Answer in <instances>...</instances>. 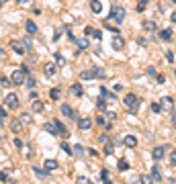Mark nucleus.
<instances>
[{
	"mask_svg": "<svg viewBox=\"0 0 176 184\" xmlns=\"http://www.w3.org/2000/svg\"><path fill=\"white\" fill-rule=\"evenodd\" d=\"M43 168H45L47 172H53V170H57V168H60V162H57V160H53V157H47V160L43 162Z\"/></svg>",
	"mask_w": 176,
	"mask_h": 184,
	"instance_id": "nucleus-6",
	"label": "nucleus"
},
{
	"mask_svg": "<svg viewBox=\"0 0 176 184\" xmlns=\"http://www.w3.org/2000/svg\"><path fill=\"white\" fill-rule=\"evenodd\" d=\"M164 153H166V147H164V145H158V147H154V151H152V157H154L156 162H160L164 157Z\"/></svg>",
	"mask_w": 176,
	"mask_h": 184,
	"instance_id": "nucleus-10",
	"label": "nucleus"
},
{
	"mask_svg": "<svg viewBox=\"0 0 176 184\" xmlns=\"http://www.w3.org/2000/svg\"><path fill=\"white\" fill-rule=\"evenodd\" d=\"M174 78H176V70H174Z\"/></svg>",
	"mask_w": 176,
	"mask_h": 184,
	"instance_id": "nucleus-62",
	"label": "nucleus"
},
{
	"mask_svg": "<svg viewBox=\"0 0 176 184\" xmlns=\"http://www.w3.org/2000/svg\"><path fill=\"white\" fill-rule=\"evenodd\" d=\"M92 31H94L92 27H86V29H84V33H86V37H88V35H92Z\"/></svg>",
	"mask_w": 176,
	"mask_h": 184,
	"instance_id": "nucleus-57",
	"label": "nucleus"
},
{
	"mask_svg": "<svg viewBox=\"0 0 176 184\" xmlns=\"http://www.w3.org/2000/svg\"><path fill=\"white\" fill-rule=\"evenodd\" d=\"M60 145H61V150L66 151V153H72V147H70V145H68V143H66V141H61Z\"/></svg>",
	"mask_w": 176,
	"mask_h": 184,
	"instance_id": "nucleus-44",
	"label": "nucleus"
},
{
	"mask_svg": "<svg viewBox=\"0 0 176 184\" xmlns=\"http://www.w3.org/2000/svg\"><path fill=\"white\" fill-rule=\"evenodd\" d=\"M25 84H27V88H31V90H33V88H35V78H33V76H27Z\"/></svg>",
	"mask_w": 176,
	"mask_h": 184,
	"instance_id": "nucleus-40",
	"label": "nucleus"
},
{
	"mask_svg": "<svg viewBox=\"0 0 176 184\" xmlns=\"http://www.w3.org/2000/svg\"><path fill=\"white\" fill-rule=\"evenodd\" d=\"M111 43H113V49H117V51H119V49H123V39H121V35H115Z\"/></svg>",
	"mask_w": 176,
	"mask_h": 184,
	"instance_id": "nucleus-22",
	"label": "nucleus"
},
{
	"mask_svg": "<svg viewBox=\"0 0 176 184\" xmlns=\"http://www.w3.org/2000/svg\"><path fill=\"white\" fill-rule=\"evenodd\" d=\"M43 129L47 131V133H51V135H60V131H57V127H55L53 123H45V125H43Z\"/></svg>",
	"mask_w": 176,
	"mask_h": 184,
	"instance_id": "nucleus-23",
	"label": "nucleus"
},
{
	"mask_svg": "<svg viewBox=\"0 0 176 184\" xmlns=\"http://www.w3.org/2000/svg\"><path fill=\"white\" fill-rule=\"evenodd\" d=\"M8 127H10V131H13V133H20V129H23V125H20L19 119H10Z\"/></svg>",
	"mask_w": 176,
	"mask_h": 184,
	"instance_id": "nucleus-13",
	"label": "nucleus"
},
{
	"mask_svg": "<svg viewBox=\"0 0 176 184\" xmlns=\"http://www.w3.org/2000/svg\"><path fill=\"white\" fill-rule=\"evenodd\" d=\"M98 141H101V143H107V141H108V137L102 133V135H98Z\"/></svg>",
	"mask_w": 176,
	"mask_h": 184,
	"instance_id": "nucleus-55",
	"label": "nucleus"
},
{
	"mask_svg": "<svg viewBox=\"0 0 176 184\" xmlns=\"http://www.w3.org/2000/svg\"><path fill=\"white\" fill-rule=\"evenodd\" d=\"M19 121H20V125H23V127H25V125H31V123H33V117L29 115V113H20Z\"/></svg>",
	"mask_w": 176,
	"mask_h": 184,
	"instance_id": "nucleus-20",
	"label": "nucleus"
},
{
	"mask_svg": "<svg viewBox=\"0 0 176 184\" xmlns=\"http://www.w3.org/2000/svg\"><path fill=\"white\" fill-rule=\"evenodd\" d=\"M64 31H66V27H55V31H53V41H57L64 35Z\"/></svg>",
	"mask_w": 176,
	"mask_h": 184,
	"instance_id": "nucleus-32",
	"label": "nucleus"
},
{
	"mask_svg": "<svg viewBox=\"0 0 176 184\" xmlns=\"http://www.w3.org/2000/svg\"><path fill=\"white\" fill-rule=\"evenodd\" d=\"M113 151H115V143L107 141L105 143V156H113Z\"/></svg>",
	"mask_w": 176,
	"mask_h": 184,
	"instance_id": "nucleus-31",
	"label": "nucleus"
},
{
	"mask_svg": "<svg viewBox=\"0 0 176 184\" xmlns=\"http://www.w3.org/2000/svg\"><path fill=\"white\" fill-rule=\"evenodd\" d=\"M76 184H92V182H90L86 176H78L76 178Z\"/></svg>",
	"mask_w": 176,
	"mask_h": 184,
	"instance_id": "nucleus-42",
	"label": "nucleus"
},
{
	"mask_svg": "<svg viewBox=\"0 0 176 184\" xmlns=\"http://www.w3.org/2000/svg\"><path fill=\"white\" fill-rule=\"evenodd\" d=\"M119 170H121V172L129 170V162H127V160H119Z\"/></svg>",
	"mask_w": 176,
	"mask_h": 184,
	"instance_id": "nucleus-39",
	"label": "nucleus"
},
{
	"mask_svg": "<svg viewBox=\"0 0 176 184\" xmlns=\"http://www.w3.org/2000/svg\"><path fill=\"white\" fill-rule=\"evenodd\" d=\"M102 115L107 117V121H108V123H113V121L117 119V115H115V113H111V110H102Z\"/></svg>",
	"mask_w": 176,
	"mask_h": 184,
	"instance_id": "nucleus-36",
	"label": "nucleus"
},
{
	"mask_svg": "<svg viewBox=\"0 0 176 184\" xmlns=\"http://www.w3.org/2000/svg\"><path fill=\"white\" fill-rule=\"evenodd\" d=\"M90 10L94 14H101L102 13V2L101 0H92V2H90Z\"/></svg>",
	"mask_w": 176,
	"mask_h": 184,
	"instance_id": "nucleus-18",
	"label": "nucleus"
},
{
	"mask_svg": "<svg viewBox=\"0 0 176 184\" xmlns=\"http://www.w3.org/2000/svg\"><path fill=\"white\" fill-rule=\"evenodd\" d=\"M172 2H174V4H176V0H172Z\"/></svg>",
	"mask_w": 176,
	"mask_h": 184,
	"instance_id": "nucleus-63",
	"label": "nucleus"
},
{
	"mask_svg": "<svg viewBox=\"0 0 176 184\" xmlns=\"http://www.w3.org/2000/svg\"><path fill=\"white\" fill-rule=\"evenodd\" d=\"M101 178H102V182H105V180H111V178H108V170H102L101 172Z\"/></svg>",
	"mask_w": 176,
	"mask_h": 184,
	"instance_id": "nucleus-48",
	"label": "nucleus"
},
{
	"mask_svg": "<svg viewBox=\"0 0 176 184\" xmlns=\"http://www.w3.org/2000/svg\"><path fill=\"white\" fill-rule=\"evenodd\" d=\"M94 121H96V125H101L102 129H108V131L113 129V125H111V123L107 121V117H105V115H98V117L94 119Z\"/></svg>",
	"mask_w": 176,
	"mask_h": 184,
	"instance_id": "nucleus-11",
	"label": "nucleus"
},
{
	"mask_svg": "<svg viewBox=\"0 0 176 184\" xmlns=\"http://www.w3.org/2000/svg\"><path fill=\"white\" fill-rule=\"evenodd\" d=\"M123 143H125L127 147H131V150H133V147H137V137L135 135H125Z\"/></svg>",
	"mask_w": 176,
	"mask_h": 184,
	"instance_id": "nucleus-14",
	"label": "nucleus"
},
{
	"mask_svg": "<svg viewBox=\"0 0 176 184\" xmlns=\"http://www.w3.org/2000/svg\"><path fill=\"white\" fill-rule=\"evenodd\" d=\"M0 180L2 182H8V172H0Z\"/></svg>",
	"mask_w": 176,
	"mask_h": 184,
	"instance_id": "nucleus-50",
	"label": "nucleus"
},
{
	"mask_svg": "<svg viewBox=\"0 0 176 184\" xmlns=\"http://www.w3.org/2000/svg\"><path fill=\"white\" fill-rule=\"evenodd\" d=\"M141 184H154V178L149 174H141Z\"/></svg>",
	"mask_w": 176,
	"mask_h": 184,
	"instance_id": "nucleus-38",
	"label": "nucleus"
},
{
	"mask_svg": "<svg viewBox=\"0 0 176 184\" xmlns=\"http://www.w3.org/2000/svg\"><path fill=\"white\" fill-rule=\"evenodd\" d=\"M152 113H158V115H160V113H162V104H160V102H152Z\"/></svg>",
	"mask_w": 176,
	"mask_h": 184,
	"instance_id": "nucleus-41",
	"label": "nucleus"
},
{
	"mask_svg": "<svg viewBox=\"0 0 176 184\" xmlns=\"http://www.w3.org/2000/svg\"><path fill=\"white\" fill-rule=\"evenodd\" d=\"M25 29H27V33H29V35H35L37 31H39V27L35 25V20H31V19L25 20Z\"/></svg>",
	"mask_w": 176,
	"mask_h": 184,
	"instance_id": "nucleus-12",
	"label": "nucleus"
},
{
	"mask_svg": "<svg viewBox=\"0 0 176 184\" xmlns=\"http://www.w3.org/2000/svg\"><path fill=\"white\" fill-rule=\"evenodd\" d=\"M60 96H61V88H51L49 90V98H51V100H60Z\"/></svg>",
	"mask_w": 176,
	"mask_h": 184,
	"instance_id": "nucleus-26",
	"label": "nucleus"
},
{
	"mask_svg": "<svg viewBox=\"0 0 176 184\" xmlns=\"http://www.w3.org/2000/svg\"><path fill=\"white\" fill-rule=\"evenodd\" d=\"M96 106H98V109L101 110H107V98H96Z\"/></svg>",
	"mask_w": 176,
	"mask_h": 184,
	"instance_id": "nucleus-33",
	"label": "nucleus"
},
{
	"mask_svg": "<svg viewBox=\"0 0 176 184\" xmlns=\"http://www.w3.org/2000/svg\"><path fill=\"white\" fill-rule=\"evenodd\" d=\"M16 2H19V4H27L29 0H16Z\"/></svg>",
	"mask_w": 176,
	"mask_h": 184,
	"instance_id": "nucleus-59",
	"label": "nucleus"
},
{
	"mask_svg": "<svg viewBox=\"0 0 176 184\" xmlns=\"http://www.w3.org/2000/svg\"><path fill=\"white\" fill-rule=\"evenodd\" d=\"M148 76H152V78H156V76H158V72H156L154 66H149V68H148Z\"/></svg>",
	"mask_w": 176,
	"mask_h": 184,
	"instance_id": "nucleus-46",
	"label": "nucleus"
},
{
	"mask_svg": "<svg viewBox=\"0 0 176 184\" xmlns=\"http://www.w3.org/2000/svg\"><path fill=\"white\" fill-rule=\"evenodd\" d=\"M166 57H168V61H170V63H174V53H172L170 49H168V51H166Z\"/></svg>",
	"mask_w": 176,
	"mask_h": 184,
	"instance_id": "nucleus-47",
	"label": "nucleus"
},
{
	"mask_svg": "<svg viewBox=\"0 0 176 184\" xmlns=\"http://www.w3.org/2000/svg\"><path fill=\"white\" fill-rule=\"evenodd\" d=\"M80 80H92V78H90V72H88V70H84V72L80 74Z\"/></svg>",
	"mask_w": 176,
	"mask_h": 184,
	"instance_id": "nucleus-45",
	"label": "nucleus"
},
{
	"mask_svg": "<svg viewBox=\"0 0 176 184\" xmlns=\"http://www.w3.org/2000/svg\"><path fill=\"white\" fill-rule=\"evenodd\" d=\"M92 37H94V39H101V37H102V33L98 31V29H94V31H92Z\"/></svg>",
	"mask_w": 176,
	"mask_h": 184,
	"instance_id": "nucleus-51",
	"label": "nucleus"
},
{
	"mask_svg": "<svg viewBox=\"0 0 176 184\" xmlns=\"http://www.w3.org/2000/svg\"><path fill=\"white\" fill-rule=\"evenodd\" d=\"M0 84H2V86H8V84H10V80H8L6 76H2V78H0Z\"/></svg>",
	"mask_w": 176,
	"mask_h": 184,
	"instance_id": "nucleus-49",
	"label": "nucleus"
},
{
	"mask_svg": "<svg viewBox=\"0 0 176 184\" xmlns=\"http://www.w3.org/2000/svg\"><path fill=\"white\" fill-rule=\"evenodd\" d=\"M6 117H8L6 109H4V106H0V125H4V123H6Z\"/></svg>",
	"mask_w": 176,
	"mask_h": 184,
	"instance_id": "nucleus-35",
	"label": "nucleus"
},
{
	"mask_svg": "<svg viewBox=\"0 0 176 184\" xmlns=\"http://www.w3.org/2000/svg\"><path fill=\"white\" fill-rule=\"evenodd\" d=\"M152 178H154V180H158V182L162 180V172H160V168H158V164L152 168Z\"/></svg>",
	"mask_w": 176,
	"mask_h": 184,
	"instance_id": "nucleus-29",
	"label": "nucleus"
},
{
	"mask_svg": "<svg viewBox=\"0 0 176 184\" xmlns=\"http://www.w3.org/2000/svg\"><path fill=\"white\" fill-rule=\"evenodd\" d=\"M14 145H16V147H19V150H23V147H25V143L20 141V139H14Z\"/></svg>",
	"mask_w": 176,
	"mask_h": 184,
	"instance_id": "nucleus-52",
	"label": "nucleus"
},
{
	"mask_svg": "<svg viewBox=\"0 0 176 184\" xmlns=\"http://www.w3.org/2000/svg\"><path fill=\"white\" fill-rule=\"evenodd\" d=\"M88 156L90 157H98V151L96 150H88Z\"/></svg>",
	"mask_w": 176,
	"mask_h": 184,
	"instance_id": "nucleus-53",
	"label": "nucleus"
},
{
	"mask_svg": "<svg viewBox=\"0 0 176 184\" xmlns=\"http://www.w3.org/2000/svg\"><path fill=\"white\" fill-rule=\"evenodd\" d=\"M72 153H74L76 157H84V153H86V150H84L82 145H74V150H72Z\"/></svg>",
	"mask_w": 176,
	"mask_h": 184,
	"instance_id": "nucleus-28",
	"label": "nucleus"
},
{
	"mask_svg": "<svg viewBox=\"0 0 176 184\" xmlns=\"http://www.w3.org/2000/svg\"><path fill=\"white\" fill-rule=\"evenodd\" d=\"M29 98H31V100H37V92L31 90V92H29Z\"/></svg>",
	"mask_w": 176,
	"mask_h": 184,
	"instance_id": "nucleus-56",
	"label": "nucleus"
},
{
	"mask_svg": "<svg viewBox=\"0 0 176 184\" xmlns=\"http://www.w3.org/2000/svg\"><path fill=\"white\" fill-rule=\"evenodd\" d=\"M25 80H27V74H25L23 70H14L13 74H10V84H13V86H23Z\"/></svg>",
	"mask_w": 176,
	"mask_h": 184,
	"instance_id": "nucleus-2",
	"label": "nucleus"
},
{
	"mask_svg": "<svg viewBox=\"0 0 176 184\" xmlns=\"http://www.w3.org/2000/svg\"><path fill=\"white\" fill-rule=\"evenodd\" d=\"M76 47H78L76 51H84V49H88V47H90V43H88V39H86V37H82V39H78V41H76Z\"/></svg>",
	"mask_w": 176,
	"mask_h": 184,
	"instance_id": "nucleus-16",
	"label": "nucleus"
},
{
	"mask_svg": "<svg viewBox=\"0 0 176 184\" xmlns=\"http://www.w3.org/2000/svg\"><path fill=\"white\" fill-rule=\"evenodd\" d=\"M88 72H90V78H92V80H105V78H107V74H105V70L102 68H90L88 70Z\"/></svg>",
	"mask_w": 176,
	"mask_h": 184,
	"instance_id": "nucleus-5",
	"label": "nucleus"
},
{
	"mask_svg": "<svg viewBox=\"0 0 176 184\" xmlns=\"http://www.w3.org/2000/svg\"><path fill=\"white\" fill-rule=\"evenodd\" d=\"M108 19H113L115 23H123V20H125V8L113 6V10L108 13Z\"/></svg>",
	"mask_w": 176,
	"mask_h": 184,
	"instance_id": "nucleus-4",
	"label": "nucleus"
},
{
	"mask_svg": "<svg viewBox=\"0 0 176 184\" xmlns=\"http://www.w3.org/2000/svg\"><path fill=\"white\" fill-rule=\"evenodd\" d=\"M170 166H172V168H176V150L170 153Z\"/></svg>",
	"mask_w": 176,
	"mask_h": 184,
	"instance_id": "nucleus-43",
	"label": "nucleus"
},
{
	"mask_svg": "<svg viewBox=\"0 0 176 184\" xmlns=\"http://www.w3.org/2000/svg\"><path fill=\"white\" fill-rule=\"evenodd\" d=\"M61 115H64V117H72V119H76V113H74V109H72L70 104H61Z\"/></svg>",
	"mask_w": 176,
	"mask_h": 184,
	"instance_id": "nucleus-17",
	"label": "nucleus"
},
{
	"mask_svg": "<svg viewBox=\"0 0 176 184\" xmlns=\"http://www.w3.org/2000/svg\"><path fill=\"white\" fill-rule=\"evenodd\" d=\"M78 127H80L82 131H88L90 127H92V119H90V117H82V119H78Z\"/></svg>",
	"mask_w": 176,
	"mask_h": 184,
	"instance_id": "nucleus-8",
	"label": "nucleus"
},
{
	"mask_svg": "<svg viewBox=\"0 0 176 184\" xmlns=\"http://www.w3.org/2000/svg\"><path fill=\"white\" fill-rule=\"evenodd\" d=\"M156 80H158V84H164V82H166V78H164L162 74H158V76H156Z\"/></svg>",
	"mask_w": 176,
	"mask_h": 184,
	"instance_id": "nucleus-54",
	"label": "nucleus"
},
{
	"mask_svg": "<svg viewBox=\"0 0 176 184\" xmlns=\"http://www.w3.org/2000/svg\"><path fill=\"white\" fill-rule=\"evenodd\" d=\"M143 29H145V31H156V23H154V20H145V23H143Z\"/></svg>",
	"mask_w": 176,
	"mask_h": 184,
	"instance_id": "nucleus-34",
	"label": "nucleus"
},
{
	"mask_svg": "<svg viewBox=\"0 0 176 184\" xmlns=\"http://www.w3.org/2000/svg\"><path fill=\"white\" fill-rule=\"evenodd\" d=\"M31 109H33L35 113H43V110H45V104H43V100H39V98H37V100H33Z\"/></svg>",
	"mask_w": 176,
	"mask_h": 184,
	"instance_id": "nucleus-21",
	"label": "nucleus"
},
{
	"mask_svg": "<svg viewBox=\"0 0 176 184\" xmlns=\"http://www.w3.org/2000/svg\"><path fill=\"white\" fill-rule=\"evenodd\" d=\"M20 43H23V47L27 49V51H31V49H33V41H31V37H27V35L20 39Z\"/></svg>",
	"mask_w": 176,
	"mask_h": 184,
	"instance_id": "nucleus-25",
	"label": "nucleus"
},
{
	"mask_svg": "<svg viewBox=\"0 0 176 184\" xmlns=\"http://www.w3.org/2000/svg\"><path fill=\"white\" fill-rule=\"evenodd\" d=\"M170 20H172V23H176V10H174L172 14H170Z\"/></svg>",
	"mask_w": 176,
	"mask_h": 184,
	"instance_id": "nucleus-58",
	"label": "nucleus"
},
{
	"mask_svg": "<svg viewBox=\"0 0 176 184\" xmlns=\"http://www.w3.org/2000/svg\"><path fill=\"white\" fill-rule=\"evenodd\" d=\"M105 184H113V182H111V180H105Z\"/></svg>",
	"mask_w": 176,
	"mask_h": 184,
	"instance_id": "nucleus-60",
	"label": "nucleus"
},
{
	"mask_svg": "<svg viewBox=\"0 0 176 184\" xmlns=\"http://www.w3.org/2000/svg\"><path fill=\"white\" fill-rule=\"evenodd\" d=\"M10 49H13L14 53H19V55H25V53H27V49L23 47V43H20V41H16V39L10 41Z\"/></svg>",
	"mask_w": 176,
	"mask_h": 184,
	"instance_id": "nucleus-7",
	"label": "nucleus"
},
{
	"mask_svg": "<svg viewBox=\"0 0 176 184\" xmlns=\"http://www.w3.org/2000/svg\"><path fill=\"white\" fill-rule=\"evenodd\" d=\"M43 72H45L47 78H53V76L57 74V66H55V63H45V66H43Z\"/></svg>",
	"mask_w": 176,
	"mask_h": 184,
	"instance_id": "nucleus-9",
	"label": "nucleus"
},
{
	"mask_svg": "<svg viewBox=\"0 0 176 184\" xmlns=\"http://www.w3.org/2000/svg\"><path fill=\"white\" fill-rule=\"evenodd\" d=\"M70 94L82 96V94H84V88H82V84H72V86H70Z\"/></svg>",
	"mask_w": 176,
	"mask_h": 184,
	"instance_id": "nucleus-19",
	"label": "nucleus"
},
{
	"mask_svg": "<svg viewBox=\"0 0 176 184\" xmlns=\"http://www.w3.org/2000/svg\"><path fill=\"white\" fill-rule=\"evenodd\" d=\"M160 39L162 41H170L172 39V31H170V29H162V31H160Z\"/></svg>",
	"mask_w": 176,
	"mask_h": 184,
	"instance_id": "nucleus-27",
	"label": "nucleus"
},
{
	"mask_svg": "<svg viewBox=\"0 0 176 184\" xmlns=\"http://www.w3.org/2000/svg\"><path fill=\"white\" fill-rule=\"evenodd\" d=\"M53 60H55V66H64V63H66V60H64V55L61 53H55Z\"/></svg>",
	"mask_w": 176,
	"mask_h": 184,
	"instance_id": "nucleus-37",
	"label": "nucleus"
},
{
	"mask_svg": "<svg viewBox=\"0 0 176 184\" xmlns=\"http://www.w3.org/2000/svg\"><path fill=\"white\" fill-rule=\"evenodd\" d=\"M101 96H102V98H108V100H115V94H113L111 90H107L105 86L101 88Z\"/></svg>",
	"mask_w": 176,
	"mask_h": 184,
	"instance_id": "nucleus-30",
	"label": "nucleus"
},
{
	"mask_svg": "<svg viewBox=\"0 0 176 184\" xmlns=\"http://www.w3.org/2000/svg\"><path fill=\"white\" fill-rule=\"evenodd\" d=\"M160 104H162V110L164 109H172V106H174V98H172V96H164L162 100H160Z\"/></svg>",
	"mask_w": 176,
	"mask_h": 184,
	"instance_id": "nucleus-15",
	"label": "nucleus"
},
{
	"mask_svg": "<svg viewBox=\"0 0 176 184\" xmlns=\"http://www.w3.org/2000/svg\"><path fill=\"white\" fill-rule=\"evenodd\" d=\"M0 2H8V0H0Z\"/></svg>",
	"mask_w": 176,
	"mask_h": 184,
	"instance_id": "nucleus-61",
	"label": "nucleus"
},
{
	"mask_svg": "<svg viewBox=\"0 0 176 184\" xmlns=\"http://www.w3.org/2000/svg\"><path fill=\"white\" fill-rule=\"evenodd\" d=\"M0 4H2V2H0Z\"/></svg>",
	"mask_w": 176,
	"mask_h": 184,
	"instance_id": "nucleus-64",
	"label": "nucleus"
},
{
	"mask_svg": "<svg viewBox=\"0 0 176 184\" xmlns=\"http://www.w3.org/2000/svg\"><path fill=\"white\" fill-rule=\"evenodd\" d=\"M4 109H10V110H14V109H19V96L14 94V92H8L6 96H4Z\"/></svg>",
	"mask_w": 176,
	"mask_h": 184,
	"instance_id": "nucleus-3",
	"label": "nucleus"
},
{
	"mask_svg": "<svg viewBox=\"0 0 176 184\" xmlns=\"http://www.w3.org/2000/svg\"><path fill=\"white\" fill-rule=\"evenodd\" d=\"M123 102H125V106H127V110L131 113V115H135V113H137V109H139V104H141V100H139V96H137V94H133V92H129V94H125Z\"/></svg>",
	"mask_w": 176,
	"mask_h": 184,
	"instance_id": "nucleus-1",
	"label": "nucleus"
},
{
	"mask_svg": "<svg viewBox=\"0 0 176 184\" xmlns=\"http://www.w3.org/2000/svg\"><path fill=\"white\" fill-rule=\"evenodd\" d=\"M33 172L37 174V178H47V176H49V172L45 170V168H39V166H35Z\"/></svg>",
	"mask_w": 176,
	"mask_h": 184,
	"instance_id": "nucleus-24",
	"label": "nucleus"
}]
</instances>
